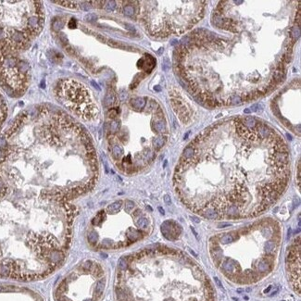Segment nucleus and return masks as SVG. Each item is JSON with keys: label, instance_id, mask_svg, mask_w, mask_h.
Segmentation results:
<instances>
[{"label": "nucleus", "instance_id": "obj_3", "mask_svg": "<svg viewBox=\"0 0 301 301\" xmlns=\"http://www.w3.org/2000/svg\"><path fill=\"white\" fill-rule=\"evenodd\" d=\"M44 25L40 1H0V51L15 53L26 49Z\"/></svg>", "mask_w": 301, "mask_h": 301}, {"label": "nucleus", "instance_id": "obj_13", "mask_svg": "<svg viewBox=\"0 0 301 301\" xmlns=\"http://www.w3.org/2000/svg\"><path fill=\"white\" fill-rule=\"evenodd\" d=\"M108 44H109V45L110 46H112V47H121V46H123L120 43H119V42H117V41L112 40V39L109 40Z\"/></svg>", "mask_w": 301, "mask_h": 301}, {"label": "nucleus", "instance_id": "obj_10", "mask_svg": "<svg viewBox=\"0 0 301 301\" xmlns=\"http://www.w3.org/2000/svg\"><path fill=\"white\" fill-rule=\"evenodd\" d=\"M116 95L114 93H108L105 97V105L106 106H112L116 102Z\"/></svg>", "mask_w": 301, "mask_h": 301}, {"label": "nucleus", "instance_id": "obj_6", "mask_svg": "<svg viewBox=\"0 0 301 301\" xmlns=\"http://www.w3.org/2000/svg\"><path fill=\"white\" fill-rule=\"evenodd\" d=\"M29 64L14 53L0 51V84L9 93L22 95L30 81Z\"/></svg>", "mask_w": 301, "mask_h": 301}, {"label": "nucleus", "instance_id": "obj_15", "mask_svg": "<svg viewBox=\"0 0 301 301\" xmlns=\"http://www.w3.org/2000/svg\"><path fill=\"white\" fill-rule=\"evenodd\" d=\"M95 14H89V15H87V16H85V20H94V19H95Z\"/></svg>", "mask_w": 301, "mask_h": 301}, {"label": "nucleus", "instance_id": "obj_4", "mask_svg": "<svg viewBox=\"0 0 301 301\" xmlns=\"http://www.w3.org/2000/svg\"><path fill=\"white\" fill-rule=\"evenodd\" d=\"M105 286L103 269L94 261L86 260L60 282L56 298L57 301H98Z\"/></svg>", "mask_w": 301, "mask_h": 301}, {"label": "nucleus", "instance_id": "obj_14", "mask_svg": "<svg viewBox=\"0 0 301 301\" xmlns=\"http://www.w3.org/2000/svg\"><path fill=\"white\" fill-rule=\"evenodd\" d=\"M69 26H70V28H75V27H76V21H75L74 19H72V20H70Z\"/></svg>", "mask_w": 301, "mask_h": 301}, {"label": "nucleus", "instance_id": "obj_8", "mask_svg": "<svg viewBox=\"0 0 301 301\" xmlns=\"http://www.w3.org/2000/svg\"><path fill=\"white\" fill-rule=\"evenodd\" d=\"M161 231L162 233L165 235V237L168 239H175L177 238V236L180 235L181 232V227L179 224L174 222L173 221H167L166 222H164L161 226Z\"/></svg>", "mask_w": 301, "mask_h": 301}, {"label": "nucleus", "instance_id": "obj_12", "mask_svg": "<svg viewBox=\"0 0 301 301\" xmlns=\"http://www.w3.org/2000/svg\"><path fill=\"white\" fill-rule=\"evenodd\" d=\"M106 3V5H105V9H107V10H109V11H113V10H115V9H116V7H117V2H115V1H107V2H105Z\"/></svg>", "mask_w": 301, "mask_h": 301}, {"label": "nucleus", "instance_id": "obj_5", "mask_svg": "<svg viewBox=\"0 0 301 301\" xmlns=\"http://www.w3.org/2000/svg\"><path fill=\"white\" fill-rule=\"evenodd\" d=\"M56 96L60 104L81 119L93 120L97 118V107L89 90L83 83L73 79L58 81L56 87Z\"/></svg>", "mask_w": 301, "mask_h": 301}, {"label": "nucleus", "instance_id": "obj_17", "mask_svg": "<svg viewBox=\"0 0 301 301\" xmlns=\"http://www.w3.org/2000/svg\"><path fill=\"white\" fill-rule=\"evenodd\" d=\"M165 201H166V203L167 204H170L171 203V201H170V197H169V195H165Z\"/></svg>", "mask_w": 301, "mask_h": 301}, {"label": "nucleus", "instance_id": "obj_16", "mask_svg": "<svg viewBox=\"0 0 301 301\" xmlns=\"http://www.w3.org/2000/svg\"><path fill=\"white\" fill-rule=\"evenodd\" d=\"M6 145L7 142L5 138H0V147H4V146H6Z\"/></svg>", "mask_w": 301, "mask_h": 301}, {"label": "nucleus", "instance_id": "obj_2", "mask_svg": "<svg viewBox=\"0 0 301 301\" xmlns=\"http://www.w3.org/2000/svg\"><path fill=\"white\" fill-rule=\"evenodd\" d=\"M280 243L278 223L266 219L214 235L209 240V253L227 278L238 284H252L273 271Z\"/></svg>", "mask_w": 301, "mask_h": 301}, {"label": "nucleus", "instance_id": "obj_11", "mask_svg": "<svg viewBox=\"0 0 301 301\" xmlns=\"http://www.w3.org/2000/svg\"><path fill=\"white\" fill-rule=\"evenodd\" d=\"M123 12L126 16L132 17V16H133V15L135 14V12L136 11H135V7H133V5H126V6H124V8H123Z\"/></svg>", "mask_w": 301, "mask_h": 301}, {"label": "nucleus", "instance_id": "obj_7", "mask_svg": "<svg viewBox=\"0 0 301 301\" xmlns=\"http://www.w3.org/2000/svg\"><path fill=\"white\" fill-rule=\"evenodd\" d=\"M286 258L287 273L290 282L297 295H300V237L297 236L288 248Z\"/></svg>", "mask_w": 301, "mask_h": 301}, {"label": "nucleus", "instance_id": "obj_18", "mask_svg": "<svg viewBox=\"0 0 301 301\" xmlns=\"http://www.w3.org/2000/svg\"><path fill=\"white\" fill-rule=\"evenodd\" d=\"M271 288H272V286H269V287H268V289H266L265 291H264V293H268V292L270 291V289H271Z\"/></svg>", "mask_w": 301, "mask_h": 301}, {"label": "nucleus", "instance_id": "obj_1", "mask_svg": "<svg viewBox=\"0 0 301 301\" xmlns=\"http://www.w3.org/2000/svg\"><path fill=\"white\" fill-rule=\"evenodd\" d=\"M289 176L283 138L248 116L218 122L198 135L184 150L173 183L193 212L209 220H236L269 209Z\"/></svg>", "mask_w": 301, "mask_h": 301}, {"label": "nucleus", "instance_id": "obj_9", "mask_svg": "<svg viewBox=\"0 0 301 301\" xmlns=\"http://www.w3.org/2000/svg\"><path fill=\"white\" fill-rule=\"evenodd\" d=\"M147 97H133L130 100V106L133 109L141 110L146 108L147 104Z\"/></svg>", "mask_w": 301, "mask_h": 301}]
</instances>
